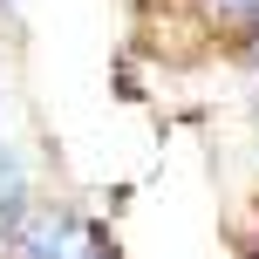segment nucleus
<instances>
[{
  "instance_id": "obj_2",
  "label": "nucleus",
  "mask_w": 259,
  "mask_h": 259,
  "mask_svg": "<svg viewBox=\"0 0 259 259\" xmlns=\"http://www.w3.org/2000/svg\"><path fill=\"white\" fill-rule=\"evenodd\" d=\"M219 14H259V0H211Z\"/></svg>"
},
{
  "instance_id": "obj_1",
  "label": "nucleus",
  "mask_w": 259,
  "mask_h": 259,
  "mask_svg": "<svg viewBox=\"0 0 259 259\" xmlns=\"http://www.w3.org/2000/svg\"><path fill=\"white\" fill-rule=\"evenodd\" d=\"M27 219V170H21V157H14V143L0 137V225H21Z\"/></svg>"
}]
</instances>
